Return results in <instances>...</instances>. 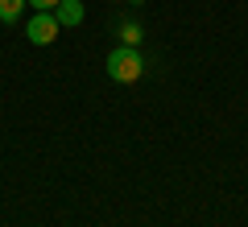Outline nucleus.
I'll return each mask as SVG.
<instances>
[{
    "label": "nucleus",
    "mask_w": 248,
    "mask_h": 227,
    "mask_svg": "<svg viewBox=\"0 0 248 227\" xmlns=\"http://www.w3.org/2000/svg\"><path fill=\"white\" fill-rule=\"evenodd\" d=\"M104 70H108V79H112V83H137L145 75V58H141L137 45H116V50L108 54Z\"/></svg>",
    "instance_id": "nucleus-1"
},
{
    "label": "nucleus",
    "mask_w": 248,
    "mask_h": 227,
    "mask_svg": "<svg viewBox=\"0 0 248 227\" xmlns=\"http://www.w3.org/2000/svg\"><path fill=\"white\" fill-rule=\"evenodd\" d=\"M58 33H62V25H58L54 13H33L29 25H25V37L33 45H54V42H58Z\"/></svg>",
    "instance_id": "nucleus-2"
},
{
    "label": "nucleus",
    "mask_w": 248,
    "mask_h": 227,
    "mask_svg": "<svg viewBox=\"0 0 248 227\" xmlns=\"http://www.w3.org/2000/svg\"><path fill=\"white\" fill-rule=\"evenodd\" d=\"M54 17H58V25H62V29H75V25H83V0H58Z\"/></svg>",
    "instance_id": "nucleus-3"
},
{
    "label": "nucleus",
    "mask_w": 248,
    "mask_h": 227,
    "mask_svg": "<svg viewBox=\"0 0 248 227\" xmlns=\"http://www.w3.org/2000/svg\"><path fill=\"white\" fill-rule=\"evenodd\" d=\"M29 0H0V25H17Z\"/></svg>",
    "instance_id": "nucleus-4"
},
{
    "label": "nucleus",
    "mask_w": 248,
    "mask_h": 227,
    "mask_svg": "<svg viewBox=\"0 0 248 227\" xmlns=\"http://www.w3.org/2000/svg\"><path fill=\"white\" fill-rule=\"evenodd\" d=\"M120 45H141V25L137 21H124L120 25Z\"/></svg>",
    "instance_id": "nucleus-5"
},
{
    "label": "nucleus",
    "mask_w": 248,
    "mask_h": 227,
    "mask_svg": "<svg viewBox=\"0 0 248 227\" xmlns=\"http://www.w3.org/2000/svg\"><path fill=\"white\" fill-rule=\"evenodd\" d=\"M29 4H33V13H54L58 9V0H29Z\"/></svg>",
    "instance_id": "nucleus-6"
}]
</instances>
